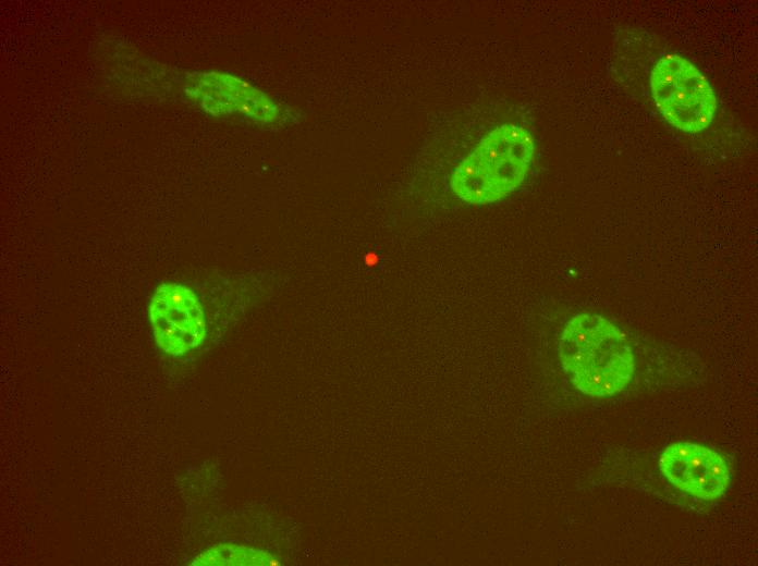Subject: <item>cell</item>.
Wrapping results in <instances>:
<instances>
[{
	"instance_id": "8992f818",
	"label": "cell",
	"mask_w": 758,
	"mask_h": 566,
	"mask_svg": "<svg viewBox=\"0 0 758 566\" xmlns=\"http://www.w3.org/2000/svg\"><path fill=\"white\" fill-rule=\"evenodd\" d=\"M273 555L256 549L236 544H219L198 555L192 565H243L272 566L280 565Z\"/></svg>"
},
{
	"instance_id": "5b68a950",
	"label": "cell",
	"mask_w": 758,
	"mask_h": 566,
	"mask_svg": "<svg viewBox=\"0 0 758 566\" xmlns=\"http://www.w3.org/2000/svg\"><path fill=\"white\" fill-rule=\"evenodd\" d=\"M660 470L672 485L704 501L723 495L731 481L730 468L721 455L689 442L668 446L660 458Z\"/></svg>"
},
{
	"instance_id": "277c9868",
	"label": "cell",
	"mask_w": 758,
	"mask_h": 566,
	"mask_svg": "<svg viewBox=\"0 0 758 566\" xmlns=\"http://www.w3.org/2000/svg\"><path fill=\"white\" fill-rule=\"evenodd\" d=\"M149 320L158 347L166 354L182 356L200 346L206 321L196 294L180 283L160 284L149 304Z\"/></svg>"
},
{
	"instance_id": "3957f363",
	"label": "cell",
	"mask_w": 758,
	"mask_h": 566,
	"mask_svg": "<svg viewBox=\"0 0 758 566\" xmlns=\"http://www.w3.org/2000/svg\"><path fill=\"white\" fill-rule=\"evenodd\" d=\"M650 87L660 113L674 127L697 133L713 121L714 93L701 72L681 56L665 54L658 60Z\"/></svg>"
},
{
	"instance_id": "7a4b0ae2",
	"label": "cell",
	"mask_w": 758,
	"mask_h": 566,
	"mask_svg": "<svg viewBox=\"0 0 758 566\" xmlns=\"http://www.w3.org/2000/svg\"><path fill=\"white\" fill-rule=\"evenodd\" d=\"M530 134L503 124L487 134L453 170L450 186L462 200L486 205L502 199L524 181L533 160Z\"/></svg>"
},
{
	"instance_id": "6da1fadb",
	"label": "cell",
	"mask_w": 758,
	"mask_h": 566,
	"mask_svg": "<svg viewBox=\"0 0 758 566\" xmlns=\"http://www.w3.org/2000/svg\"><path fill=\"white\" fill-rule=\"evenodd\" d=\"M559 358L582 393L610 397L623 391L635 371V358L624 334L604 317L573 316L559 341Z\"/></svg>"
}]
</instances>
